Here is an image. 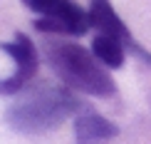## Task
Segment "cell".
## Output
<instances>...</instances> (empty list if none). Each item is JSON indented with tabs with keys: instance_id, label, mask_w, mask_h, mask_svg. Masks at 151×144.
I'll list each match as a JSON object with an SVG mask.
<instances>
[{
	"instance_id": "1",
	"label": "cell",
	"mask_w": 151,
	"mask_h": 144,
	"mask_svg": "<svg viewBox=\"0 0 151 144\" xmlns=\"http://www.w3.org/2000/svg\"><path fill=\"white\" fill-rule=\"evenodd\" d=\"M5 112V122L20 134H42L57 129L70 117H79L89 109L70 87L52 82H30Z\"/></svg>"
},
{
	"instance_id": "2",
	"label": "cell",
	"mask_w": 151,
	"mask_h": 144,
	"mask_svg": "<svg viewBox=\"0 0 151 144\" xmlns=\"http://www.w3.org/2000/svg\"><path fill=\"white\" fill-rule=\"evenodd\" d=\"M45 60L50 70L60 77V82L70 87L72 92L92 97H114L116 82L109 70L92 55V50L77 45L70 40H57L47 35L45 40Z\"/></svg>"
},
{
	"instance_id": "3",
	"label": "cell",
	"mask_w": 151,
	"mask_h": 144,
	"mask_svg": "<svg viewBox=\"0 0 151 144\" xmlns=\"http://www.w3.org/2000/svg\"><path fill=\"white\" fill-rule=\"evenodd\" d=\"M27 10L37 12L35 27L42 35H84L92 27L89 10L74 0H22Z\"/></svg>"
},
{
	"instance_id": "4",
	"label": "cell",
	"mask_w": 151,
	"mask_h": 144,
	"mask_svg": "<svg viewBox=\"0 0 151 144\" xmlns=\"http://www.w3.org/2000/svg\"><path fill=\"white\" fill-rule=\"evenodd\" d=\"M0 50L10 55L15 62V75L0 80V97H15L35 80L37 67H40V55H37L35 42L25 33H15V40L0 42Z\"/></svg>"
},
{
	"instance_id": "5",
	"label": "cell",
	"mask_w": 151,
	"mask_h": 144,
	"mask_svg": "<svg viewBox=\"0 0 151 144\" xmlns=\"http://www.w3.org/2000/svg\"><path fill=\"white\" fill-rule=\"evenodd\" d=\"M89 20H92V27L97 30V33H104V35H111V37H116V40H122L127 50H131L134 55H139L144 62L151 65V52H146V50L131 37L129 27L124 25L122 17L116 15L114 5H111L109 0H92L89 3Z\"/></svg>"
},
{
	"instance_id": "6",
	"label": "cell",
	"mask_w": 151,
	"mask_h": 144,
	"mask_svg": "<svg viewBox=\"0 0 151 144\" xmlns=\"http://www.w3.org/2000/svg\"><path fill=\"white\" fill-rule=\"evenodd\" d=\"M116 134H119L116 124L92 109L74 117V139H77V144H106Z\"/></svg>"
},
{
	"instance_id": "7",
	"label": "cell",
	"mask_w": 151,
	"mask_h": 144,
	"mask_svg": "<svg viewBox=\"0 0 151 144\" xmlns=\"http://www.w3.org/2000/svg\"><path fill=\"white\" fill-rule=\"evenodd\" d=\"M92 55L97 57L106 70H119L127 60V47H124L122 40L104 33H97L92 40Z\"/></svg>"
}]
</instances>
